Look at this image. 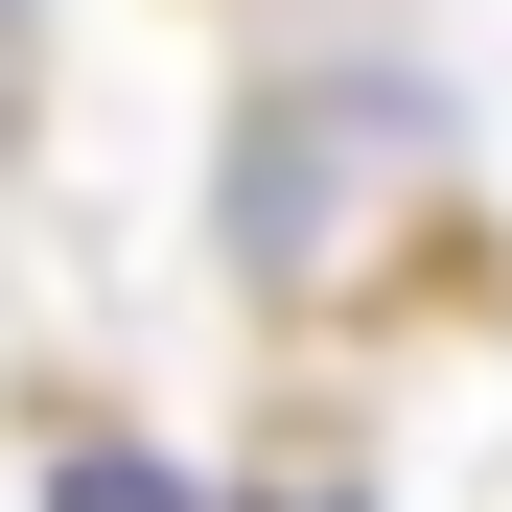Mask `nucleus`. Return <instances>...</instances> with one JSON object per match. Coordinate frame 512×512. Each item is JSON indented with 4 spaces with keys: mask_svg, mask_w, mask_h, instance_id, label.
<instances>
[{
    "mask_svg": "<svg viewBox=\"0 0 512 512\" xmlns=\"http://www.w3.org/2000/svg\"><path fill=\"white\" fill-rule=\"evenodd\" d=\"M419 163H443V94L419 70H256L233 140H210V256L256 303H350Z\"/></svg>",
    "mask_w": 512,
    "mask_h": 512,
    "instance_id": "1",
    "label": "nucleus"
},
{
    "mask_svg": "<svg viewBox=\"0 0 512 512\" xmlns=\"http://www.w3.org/2000/svg\"><path fill=\"white\" fill-rule=\"evenodd\" d=\"M47 512H187V489H163L117 419H47Z\"/></svg>",
    "mask_w": 512,
    "mask_h": 512,
    "instance_id": "2",
    "label": "nucleus"
},
{
    "mask_svg": "<svg viewBox=\"0 0 512 512\" xmlns=\"http://www.w3.org/2000/svg\"><path fill=\"white\" fill-rule=\"evenodd\" d=\"M24 47H47V0H0V117H24Z\"/></svg>",
    "mask_w": 512,
    "mask_h": 512,
    "instance_id": "3",
    "label": "nucleus"
}]
</instances>
